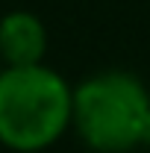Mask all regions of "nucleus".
<instances>
[{"mask_svg":"<svg viewBox=\"0 0 150 153\" xmlns=\"http://www.w3.org/2000/svg\"><path fill=\"white\" fill-rule=\"evenodd\" d=\"M74 118V91L44 65H21L0 74V141L33 153L53 144Z\"/></svg>","mask_w":150,"mask_h":153,"instance_id":"1","label":"nucleus"},{"mask_svg":"<svg viewBox=\"0 0 150 153\" xmlns=\"http://www.w3.org/2000/svg\"><path fill=\"white\" fill-rule=\"evenodd\" d=\"M150 97L141 79L124 71L97 74L74 88V121L82 141L100 153H124L141 144Z\"/></svg>","mask_w":150,"mask_h":153,"instance_id":"2","label":"nucleus"},{"mask_svg":"<svg viewBox=\"0 0 150 153\" xmlns=\"http://www.w3.org/2000/svg\"><path fill=\"white\" fill-rule=\"evenodd\" d=\"M44 47L47 33L33 12H9L0 21V56L9 62V68L38 65Z\"/></svg>","mask_w":150,"mask_h":153,"instance_id":"3","label":"nucleus"},{"mask_svg":"<svg viewBox=\"0 0 150 153\" xmlns=\"http://www.w3.org/2000/svg\"><path fill=\"white\" fill-rule=\"evenodd\" d=\"M141 144L150 147V115H147V124H144V133H141Z\"/></svg>","mask_w":150,"mask_h":153,"instance_id":"4","label":"nucleus"}]
</instances>
